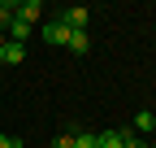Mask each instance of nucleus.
<instances>
[{
    "mask_svg": "<svg viewBox=\"0 0 156 148\" xmlns=\"http://www.w3.org/2000/svg\"><path fill=\"white\" fill-rule=\"evenodd\" d=\"M69 35H74V31H69V26L61 22V17L44 26V39H48V44H61V48H69Z\"/></svg>",
    "mask_w": 156,
    "mask_h": 148,
    "instance_id": "obj_2",
    "label": "nucleus"
},
{
    "mask_svg": "<svg viewBox=\"0 0 156 148\" xmlns=\"http://www.w3.org/2000/svg\"><path fill=\"white\" fill-rule=\"evenodd\" d=\"M52 148H74V131H61V135L52 139Z\"/></svg>",
    "mask_w": 156,
    "mask_h": 148,
    "instance_id": "obj_10",
    "label": "nucleus"
},
{
    "mask_svg": "<svg viewBox=\"0 0 156 148\" xmlns=\"http://www.w3.org/2000/svg\"><path fill=\"white\" fill-rule=\"evenodd\" d=\"M152 131H156V113H152Z\"/></svg>",
    "mask_w": 156,
    "mask_h": 148,
    "instance_id": "obj_14",
    "label": "nucleus"
},
{
    "mask_svg": "<svg viewBox=\"0 0 156 148\" xmlns=\"http://www.w3.org/2000/svg\"><path fill=\"white\" fill-rule=\"evenodd\" d=\"M74 148H100V135H91V131H74Z\"/></svg>",
    "mask_w": 156,
    "mask_h": 148,
    "instance_id": "obj_7",
    "label": "nucleus"
},
{
    "mask_svg": "<svg viewBox=\"0 0 156 148\" xmlns=\"http://www.w3.org/2000/svg\"><path fill=\"white\" fill-rule=\"evenodd\" d=\"M61 22H65L69 31H87V22H91V9H87V5H74V9H65V13H61Z\"/></svg>",
    "mask_w": 156,
    "mask_h": 148,
    "instance_id": "obj_1",
    "label": "nucleus"
},
{
    "mask_svg": "<svg viewBox=\"0 0 156 148\" xmlns=\"http://www.w3.org/2000/svg\"><path fill=\"white\" fill-rule=\"evenodd\" d=\"M152 148H156V144H152Z\"/></svg>",
    "mask_w": 156,
    "mask_h": 148,
    "instance_id": "obj_16",
    "label": "nucleus"
},
{
    "mask_svg": "<svg viewBox=\"0 0 156 148\" xmlns=\"http://www.w3.org/2000/svg\"><path fill=\"white\" fill-rule=\"evenodd\" d=\"M26 35H30V22H22V17L13 13V22H9V39H13V44H26Z\"/></svg>",
    "mask_w": 156,
    "mask_h": 148,
    "instance_id": "obj_4",
    "label": "nucleus"
},
{
    "mask_svg": "<svg viewBox=\"0 0 156 148\" xmlns=\"http://www.w3.org/2000/svg\"><path fill=\"white\" fill-rule=\"evenodd\" d=\"M0 65H5V57H0Z\"/></svg>",
    "mask_w": 156,
    "mask_h": 148,
    "instance_id": "obj_15",
    "label": "nucleus"
},
{
    "mask_svg": "<svg viewBox=\"0 0 156 148\" xmlns=\"http://www.w3.org/2000/svg\"><path fill=\"white\" fill-rule=\"evenodd\" d=\"M0 148H22V139H13V135H5V131H0Z\"/></svg>",
    "mask_w": 156,
    "mask_h": 148,
    "instance_id": "obj_13",
    "label": "nucleus"
},
{
    "mask_svg": "<svg viewBox=\"0 0 156 148\" xmlns=\"http://www.w3.org/2000/svg\"><path fill=\"white\" fill-rule=\"evenodd\" d=\"M87 48H91V39H87V31H74V35H69V52H78V57H83Z\"/></svg>",
    "mask_w": 156,
    "mask_h": 148,
    "instance_id": "obj_6",
    "label": "nucleus"
},
{
    "mask_svg": "<svg viewBox=\"0 0 156 148\" xmlns=\"http://www.w3.org/2000/svg\"><path fill=\"white\" fill-rule=\"evenodd\" d=\"M100 148H122V131H104L100 135Z\"/></svg>",
    "mask_w": 156,
    "mask_h": 148,
    "instance_id": "obj_9",
    "label": "nucleus"
},
{
    "mask_svg": "<svg viewBox=\"0 0 156 148\" xmlns=\"http://www.w3.org/2000/svg\"><path fill=\"white\" fill-rule=\"evenodd\" d=\"M134 131H152V113H134Z\"/></svg>",
    "mask_w": 156,
    "mask_h": 148,
    "instance_id": "obj_11",
    "label": "nucleus"
},
{
    "mask_svg": "<svg viewBox=\"0 0 156 148\" xmlns=\"http://www.w3.org/2000/svg\"><path fill=\"white\" fill-rule=\"evenodd\" d=\"M13 13H17V5H13V0H0V31H9Z\"/></svg>",
    "mask_w": 156,
    "mask_h": 148,
    "instance_id": "obj_8",
    "label": "nucleus"
},
{
    "mask_svg": "<svg viewBox=\"0 0 156 148\" xmlns=\"http://www.w3.org/2000/svg\"><path fill=\"white\" fill-rule=\"evenodd\" d=\"M0 57H5V65H22V57H26V44H13V39H9Z\"/></svg>",
    "mask_w": 156,
    "mask_h": 148,
    "instance_id": "obj_5",
    "label": "nucleus"
},
{
    "mask_svg": "<svg viewBox=\"0 0 156 148\" xmlns=\"http://www.w3.org/2000/svg\"><path fill=\"white\" fill-rule=\"evenodd\" d=\"M39 13H44V5H39V0H22V5H17V17H22V22H39Z\"/></svg>",
    "mask_w": 156,
    "mask_h": 148,
    "instance_id": "obj_3",
    "label": "nucleus"
},
{
    "mask_svg": "<svg viewBox=\"0 0 156 148\" xmlns=\"http://www.w3.org/2000/svg\"><path fill=\"white\" fill-rule=\"evenodd\" d=\"M122 148H147V144H143V139H134L130 131H122Z\"/></svg>",
    "mask_w": 156,
    "mask_h": 148,
    "instance_id": "obj_12",
    "label": "nucleus"
}]
</instances>
